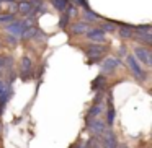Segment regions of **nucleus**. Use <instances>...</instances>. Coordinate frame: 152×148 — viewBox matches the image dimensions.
I'll use <instances>...</instances> for the list:
<instances>
[{"instance_id":"f257e3e1","label":"nucleus","mask_w":152,"mask_h":148,"mask_svg":"<svg viewBox=\"0 0 152 148\" xmlns=\"http://www.w3.org/2000/svg\"><path fill=\"white\" fill-rule=\"evenodd\" d=\"M31 26H34V23H33L31 18H28V20H21V21L15 20V21H12V23L5 25V31L10 33L12 36H15V38H21V34Z\"/></svg>"},{"instance_id":"f03ea898","label":"nucleus","mask_w":152,"mask_h":148,"mask_svg":"<svg viewBox=\"0 0 152 148\" xmlns=\"http://www.w3.org/2000/svg\"><path fill=\"white\" fill-rule=\"evenodd\" d=\"M100 137H102L103 148H118V138H116V134L113 132V129H105V132Z\"/></svg>"},{"instance_id":"7ed1b4c3","label":"nucleus","mask_w":152,"mask_h":148,"mask_svg":"<svg viewBox=\"0 0 152 148\" xmlns=\"http://www.w3.org/2000/svg\"><path fill=\"white\" fill-rule=\"evenodd\" d=\"M134 57L137 62H142L145 67L152 65V52L147 47H136L134 49Z\"/></svg>"},{"instance_id":"20e7f679","label":"nucleus","mask_w":152,"mask_h":148,"mask_svg":"<svg viewBox=\"0 0 152 148\" xmlns=\"http://www.w3.org/2000/svg\"><path fill=\"white\" fill-rule=\"evenodd\" d=\"M126 60H128V65H129V69H131V72L134 73V75L137 77V78H141L142 82H145L147 75H145L144 69H142V67L139 65V62L136 60V57H134V56H128V57H126Z\"/></svg>"},{"instance_id":"39448f33","label":"nucleus","mask_w":152,"mask_h":148,"mask_svg":"<svg viewBox=\"0 0 152 148\" xmlns=\"http://www.w3.org/2000/svg\"><path fill=\"white\" fill-rule=\"evenodd\" d=\"M85 38L88 41H92V43L100 44V43H105L106 41V33H103L100 28H90V30L85 33Z\"/></svg>"},{"instance_id":"423d86ee","label":"nucleus","mask_w":152,"mask_h":148,"mask_svg":"<svg viewBox=\"0 0 152 148\" xmlns=\"http://www.w3.org/2000/svg\"><path fill=\"white\" fill-rule=\"evenodd\" d=\"M105 51H106L105 46H100V44H96V43H92V44H88V46H87L85 54L88 57H92V60H98Z\"/></svg>"},{"instance_id":"0eeeda50","label":"nucleus","mask_w":152,"mask_h":148,"mask_svg":"<svg viewBox=\"0 0 152 148\" xmlns=\"http://www.w3.org/2000/svg\"><path fill=\"white\" fill-rule=\"evenodd\" d=\"M87 129H88L93 135H102L103 132H105V129H106V124L100 117H96V119H93L92 122L87 124Z\"/></svg>"},{"instance_id":"6e6552de","label":"nucleus","mask_w":152,"mask_h":148,"mask_svg":"<svg viewBox=\"0 0 152 148\" xmlns=\"http://www.w3.org/2000/svg\"><path fill=\"white\" fill-rule=\"evenodd\" d=\"M118 67H119V60L116 59V57H108V59H105L102 64V73L103 75H105V73H113Z\"/></svg>"},{"instance_id":"1a4fd4ad","label":"nucleus","mask_w":152,"mask_h":148,"mask_svg":"<svg viewBox=\"0 0 152 148\" xmlns=\"http://www.w3.org/2000/svg\"><path fill=\"white\" fill-rule=\"evenodd\" d=\"M102 112H103V104L102 103H95V104L90 108V111L87 112V117H85V122L88 124V122H92L93 119H96V117H100L102 116Z\"/></svg>"},{"instance_id":"9d476101","label":"nucleus","mask_w":152,"mask_h":148,"mask_svg":"<svg viewBox=\"0 0 152 148\" xmlns=\"http://www.w3.org/2000/svg\"><path fill=\"white\" fill-rule=\"evenodd\" d=\"M31 70H33V62L28 56H23L21 59V78H28L31 75Z\"/></svg>"},{"instance_id":"9b49d317","label":"nucleus","mask_w":152,"mask_h":148,"mask_svg":"<svg viewBox=\"0 0 152 148\" xmlns=\"http://www.w3.org/2000/svg\"><path fill=\"white\" fill-rule=\"evenodd\" d=\"M115 116H116V112H115V106H113V99H111V96H108V108H106V127H111L113 124H115Z\"/></svg>"},{"instance_id":"f8f14e48","label":"nucleus","mask_w":152,"mask_h":148,"mask_svg":"<svg viewBox=\"0 0 152 148\" xmlns=\"http://www.w3.org/2000/svg\"><path fill=\"white\" fill-rule=\"evenodd\" d=\"M88 30H90V23H87V21H77L70 26L72 34H85Z\"/></svg>"},{"instance_id":"ddd939ff","label":"nucleus","mask_w":152,"mask_h":148,"mask_svg":"<svg viewBox=\"0 0 152 148\" xmlns=\"http://www.w3.org/2000/svg\"><path fill=\"white\" fill-rule=\"evenodd\" d=\"M119 36H121V39H132L134 38V26H131V25H121Z\"/></svg>"},{"instance_id":"4468645a","label":"nucleus","mask_w":152,"mask_h":148,"mask_svg":"<svg viewBox=\"0 0 152 148\" xmlns=\"http://www.w3.org/2000/svg\"><path fill=\"white\" fill-rule=\"evenodd\" d=\"M82 18H83V21H87V23H96V21L100 20V15H96L95 12L90 10V8H83Z\"/></svg>"},{"instance_id":"2eb2a0df","label":"nucleus","mask_w":152,"mask_h":148,"mask_svg":"<svg viewBox=\"0 0 152 148\" xmlns=\"http://www.w3.org/2000/svg\"><path fill=\"white\" fill-rule=\"evenodd\" d=\"M18 12L25 17H30L31 13V0H20L18 2Z\"/></svg>"},{"instance_id":"dca6fc26","label":"nucleus","mask_w":152,"mask_h":148,"mask_svg":"<svg viewBox=\"0 0 152 148\" xmlns=\"http://www.w3.org/2000/svg\"><path fill=\"white\" fill-rule=\"evenodd\" d=\"M49 2L57 12H61V13H62V12L67 8V5H69V0H49Z\"/></svg>"},{"instance_id":"f3484780","label":"nucleus","mask_w":152,"mask_h":148,"mask_svg":"<svg viewBox=\"0 0 152 148\" xmlns=\"http://www.w3.org/2000/svg\"><path fill=\"white\" fill-rule=\"evenodd\" d=\"M105 83H106V80H105V75H98L95 78V82L92 83V90H98L100 88V91H103V88H105Z\"/></svg>"},{"instance_id":"a211bd4d","label":"nucleus","mask_w":152,"mask_h":148,"mask_svg":"<svg viewBox=\"0 0 152 148\" xmlns=\"http://www.w3.org/2000/svg\"><path fill=\"white\" fill-rule=\"evenodd\" d=\"M100 30H102L103 33H115L118 28H116V23H113V21H105V23L100 26Z\"/></svg>"},{"instance_id":"6ab92c4d","label":"nucleus","mask_w":152,"mask_h":148,"mask_svg":"<svg viewBox=\"0 0 152 148\" xmlns=\"http://www.w3.org/2000/svg\"><path fill=\"white\" fill-rule=\"evenodd\" d=\"M134 36H136V34H134ZM136 39H139L141 43H145V44L151 46V44H152V34L151 33H142V34H137Z\"/></svg>"},{"instance_id":"aec40b11","label":"nucleus","mask_w":152,"mask_h":148,"mask_svg":"<svg viewBox=\"0 0 152 148\" xmlns=\"http://www.w3.org/2000/svg\"><path fill=\"white\" fill-rule=\"evenodd\" d=\"M12 21H15V15L13 13H4V15H0V25H2V23L8 25V23H12Z\"/></svg>"},{"instance_id":"412c9836","label":"nucleus","mask_w":152,"mask_h":148,"mask_svg":"<svg viewBox=\"0 0 152 148\" xmlns=\"http://www.w3.org/2000/svg\"><path fill=\"white\" fill-rule=\"evenodd\" d=\"M69 21H70V18L62 12V13H61V18H59V28H61V30H66L67 25H69Z\"/></svg>"},{"instance_id":"4be33fe9","label":"nucleus","mask_w":152,"mask_h":148,"mask_svg":"<svg viewBox=\"0 0 152 148\" xmlns=\"http://www.w3.org/2000/svg\"><path fill=\"white\" fill-rule=\"evenodd\" d=\"M8 41H10V44H12V46H15V44L18 43V41H17V38H15V36H10V38H8Z\"/></svg>"},{"instance_id":"5701e85b","label":"nucleus","mask_w":152,"mask_h":148,"mask_svg":"<svg viewBox=\"0 0 152 148\" xmlns=\"http://www.w3.org/2000/svg\"><path fill=\"white\" fill-rule=\"evenodd\" d=\"M126 54H128L126 52V46H121L119 47V56H126Z\"/></svg>"},{"instance_id":"b1692460","label":"nucleus","mask_w":152,"mask_h":148,"mask_svg":"<svg viewBox=\"0 0 152 148\" xmlns=\"http://www.w3.org/2000/svg\"><path fill=\"white\" fill-rule=\"evenodd\" d=\"M4 90H5V83L2 82V80H0V95H2V93H4Z\"/></svg>"},{"instance_id":"393cba45","label":"nucleus","mask_w":152,"mask_h":148,"mask_svg":"<svg viewBox=\"0 0 152 148\" xmlns=\"http://www.w3.org/2000/svg\"><path fill=\"white\" fill-rule=\"evenodd\" d=\"M0 2H7V4H15V2H20V0H0Z\"/></svg>"},{"instance_id":"a878e982","label":"nucleus","mask_w":152,"mask_h":148,"mask_svg":"<svg viewBox=\"0 0 152 148\" xmlns=\"http://www.w3.org/2000/svg\"><path fill=\"white\" fill-rule=\"evenodd\" d=\"M118 148H128V145H123V143H118Z\"/></svg>"},{"instance_id":"bb28decb","label":"nucleus","mask_w":152,"mask_h":148,"mask_svg":"<svg viewBox=\"0 0 152 148\" xmlns=\"http://www.w3.org/2000/svg\"><path fill=\"white\" fill-rule=\"evenodd\" d=\"M0 10H2V2H0Z\"/></svg>"},{"instance_id":"cd10ccee","label":"nucleus","mask_w":152,"mask_h":148,"mask_svg":"<svg viewBox=\"0 0 152 148\" xmlns=\"http://www.w3.org/2000/svg\"><path fill=\"white\" fill-rule=\"evenodd\" d=\"M0 132H2V124H0Z\"/></svg>"}]
</instances>
